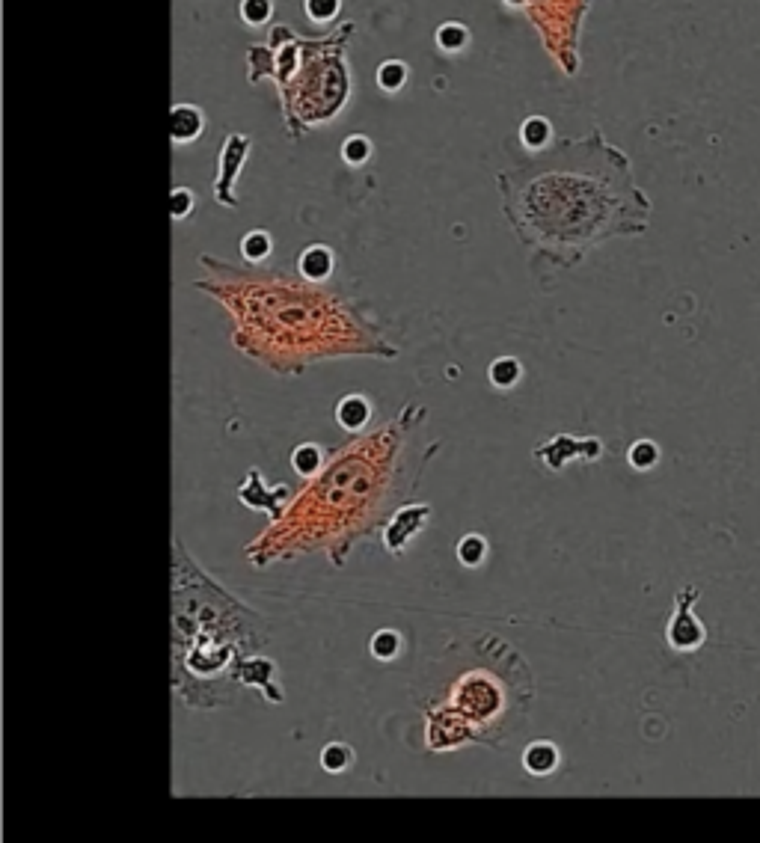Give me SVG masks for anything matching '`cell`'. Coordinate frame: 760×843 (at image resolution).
<instances>
[{
	"label": "cell",
	"mask_w": 760,
	"mask_h": 843,
	"mask_svg": "<svg viewBox=\"0 0 760 843\" xmlns=\"http://www.w3.org/2000/svg\"><path fill=\"white\" fill-rule=\"evenodd\" d=\"M523 375L526 372H523V363L517 357H499L487 369V380H490L493 389H514L523 380Z\"/></svg>",
	"instance_id": "44dd1931"
},
{
	"label": "cell",
	"mask_w": 760,
	"mask_h": 843,
	"mask_svg": "<svg viewBox=\"0 0 760 843\" xmlns=\"http://www.w3.org/2000/svg\"><path fill=\"white\" fill-rule=\"evenodd\" d=\"M297 274L309 282H327L336 274V253L327 244H309L297 256Z\"/></svg>",
	"instance_id": "5bb4252c"
},
{
	"label": "cell",
	"mask_w": 760,
	"mask_h": 843,
	"mask_svg": "<svg viewBox=\"0 0 760 843\" xmlns=\"http://www.w3.org/2000/svg\"><path fill=\"white\" fill-rule=\"evenodd\" d=\"M698 600H701V588L695 582H686L674 594V612L665 624V645L677 654H695L707 645V627L692 612Z\"/></svg>",
	"instance_id": "ba28073f"
},
{
	"label": "cell",
	"mask_w": 760,
	"mask_h": 843,
	"mask_svg": "<svg viewBox=\"0 0 760 843\" xmlns=\"http://www.w3.org/2000/svg\"><path fill=\"white\" fill-rule=\"evenodd\" d=\"M372 152H375V146H372V140H369L366 134H351V137H345V143H342V161H345L348 167H363V164H369Z\"/></svg>",
	"instance_id": "4316f807"
},
{
	"label": "cell",
	"mask_w": 760,
	"mask_h": 843,
	"mask_svg": "<svg viewBox=\"0 0 760 843\" xmlns=\"http://www.w3.org/2000/svg\"><path fill=\"white\" fill-rule=\"evenodd\" d=\"M419 416L428 413L419 404H407L395 422L345 446L283 511V517L247 547V559L265 567L324 547L330 562L342 567L354 541L369 535L383 520L401 475L404 437L416 428L413 419Z\"/></svg>",
	"instance_id": "3957f363"
},
{
	"label": "cell",
	"mask_w": 760,
	"mask_h": 843,
	"mask_svg": "<svg viewBox=\"0 0 760 843\" xmlns=\"http://www.w3.org/2000/svg\"><path fill=\"white\" fill-rule=\"evenodd\" d=\"M193 211H196V193L185 188V185L173 188V193H170V214H173V220L182 223V220L193 217Z\"/></svg>",
	"instance_id": "f546056e"
},
{
	"label": "cell",
	"mask_w": 760,
	"mask_h": 843,
	"mask_svg": "<svg viewBox=\"0 0 760 843\" xmlns=\"http://www.w3.org/2000/svg\"><path fill=\"white\" fill-rule=\"evenodd\" d=\"M464 659L452 662L443 686L431 695L425 710V737L431 751H455L464 746L505 749L526 731L535 680L529 662L505 639L481 633L458 645Z\"/></svg>",
	"instance_id": "5b68a950"
},
{
	"label": "cell",
	"mask_w": 760,
	"mask_h": 843,
	"mask_svg": "<svg viewBox=\"0 0 760 843\" xmlns=\"http://www.w3.org/2000/svg\"><path fill=\"white\" fill-rule=\"evenodd\" d=\"M274 671H277L274 659H262V656L250 654L244 656L241 665H238V683H241V686L262 689L274 704H280L285 695L277 689V683H274Z\"/></svg>",
	"instance_id": "7c38bea8"
},
{
	"label": "cell",
	"mask_w": 760,
	"mask_h": 843,
	"mask_svg": "<svg viewBox=\"0 0 760 843\" xmlns=\"http://www.w3.org/2000/svg\"><path fill=\"white\" fill-rule=\"evenodd\" d=\"M336 422H339V428H345L351 434H360L372 422V401L360 392L342 395L339 404H336Z\"/></svg>",
	"instance_id": "2e32d148"
},
{
	"label": "cell",
	"mask_w": 760,
	"mask_h": 843,
	"mask_svg": "<svg viewBox=\"0 0 760 843\" xmlns=\"http://www.w3.org/2000/svg\"><path fill=\"white\" fill-rule=\"evenodd\" d=\"M205 131V113L202 107L190 104V101H176L170 107V140L176 146H188L196 143Z\"/></svg>",
	"instance_id": "4fadbf2b"
},
{
	"label": "cell",
	"mask_w": 760,
	"mask_h": 843,
	"mask_svg": "<svg viewBox=\"0 0 760 843\" xmlns=\"http://www.w3.org/2000/svg\"><path fill=\"white\" fill-rule=\"evenodd\" d=\"M354 760H357V754H354L351 746H345V743H330V746H324V751H321V769H324V772H333V775L351 769Z\"/></svg>",
	"instance_id": "83f0119b"
},
{
	"label": "cell",
	"mask_w": 760,
	"mask_h": 843,
	"mask_svg": "<svg viewBox=\"0 0 760 843\" xmlns=\"http://www.w3.org/2000/svg\"><path fill=\"white\" fill-rule=\"evenodd\" d=\"M520 143L526 146V149H532V152H544V149H550L556 140H553V125H550V119H544V116H529V119H523V125H520Z\"/></svg>",
	"instance_id": "d6986e66"
},
{
	"label": "cell",
	"mask_w": 760,
	"mask_h": 843,
	"mask_svg": "<svg viewBox=\"0 0 760 843\" xmlns=\"http://www.w3.org/2000/svg\"><path fill=\"white\" fill-rule=\"evenodd\" d=\"M591 9V0H526L523 15L541 36L544 51L556 60V66L573 78L579 75V36L582 21Z\"/></svg>",
	"instance_id": "52a82bcc"
},
{
	"label": "cell",
	"mask_w": 760,
	"mask_h": 843,
	"mask_svg": "<svg viewBox=\"0 0 760 843\" xmlns=\"http://www.w3.org/2000/svg\"><path fill=\"white\" fill-rule=\"evenodd\" d=\"M303 12L312 24H333L342 12V0H303Z\"/></svg>",
	"instance_id": "f1b7e54d"
},
{
	"label": "cell",
	"mask_w": 760,
	"mask_h": 843,
	"mask_svg": "<svg viewBox=\"0 0 760 843\" xmlns=\"http://www.w3.org/2000/svg\"><path fill=\"white\" fill-rule=\"evenodd\" d=\"M199 265L205 277L190 285L226 306L235 348L280 375H300L330 357H398L378 321L324 282L268 265H232L211 253H202Z\"/></svg>",
	"instance_id": "7a4b0ae2"
},
{
	"label": "cell",
	"mask_w": 760,
	"mask_h": 843,
	"mask_svg": "<svg viewBox=\"0 0 760 843\" xmlns=\"http://www.w3.org/2000/svg\"><path fill=\"white\" fill-rule=\"evenodd\" d=\"M434 39L443 54H461L473 42V30L464 21H443L434 33Z\"/></svg>",
	"instance_id": "ac0fdd59"
},
{
	"label": "cell",
	"mask_w": 760,
	"mask_h": 843,
	"mask_svg": "<svg viewBox=\"0 0 760 843\" xmlns=\"http://www.w3.org/2000/svg\"><path fill=\"white\" fill-rule=\"evenodd\" d=\"M327 467V452L318 443H300L291 452V469L303 478H315Z\"/></svg>",
	"instance_id": "e0dca14e"
},
{
	"label": "cell",
	"mask_w": 760,
	"mask_h": 843,
	"mask_svg": "<svg viewBox=\"0 0 760 843\" xmlns=\"http://www.w3.org/2000/svg\"><path fill=\"white\" fill-rule=\"evenodd\" d=\"M241 259L247 265H265L274 253V238L268 229H250L244 238H241Z\"/></svg>",
	"instance_id": "ffe728a7"
},
{
	"label": "cell",
	"mask_w": 760,
	"mask_h": 843,
	"mask_svg": "<svg viewBox=\"0 0 760 843\" xmlns=\"http://www.w3.org/2000/svg\"><path fill=\"white\" fill-rule=\"evenodd\" d=\"M603 458V440L597 437H570V434H556L547 443L535 446V461L550 472H565L568 464L582 461V464H594Z\"/></svg>",
	"instance_id": "30bf717a"
},
{
	"label": "cell",
	"mask_w": 760,
	"mask_h": 843,
	"mask_svg": "<svg viewBox=\"0 0 760 843\" xmlns=\"http://www.w3.org/2000/svg\"><path fill=\"white\" fill-rule=\"evenodd\" d=\"M487 538L484 535H478V532H470V535H464L461 541H458V547H455V553H458V562L464 564V567H470V570H475V567H481L484 564V559H487Z\"/></svg>",
	"instance_id": "cb8c5ba5"
},
{
	"label": "cell",
	"mask_w": 760,
	"mask_h": 843,
	"mask_svg": "<svg viewBox=\"0 0 760 843\" xmlns=\"http://www.w3.org/2000/svg\"><path fill=\"white\" fill-rule=\"evenodd\" d=\"M170 591L173 692L190 710L232 704L241 689L238 665L244 656L259 654L268 645V621L211 579L179 535L173 538Z\"/></svg>",
	"instance_id": "277c9868"
},
{
	"label": "cell",
	"mask_w": 760,
	"mask_h": 843,
	"mask_svg": "<svg viewBox=\"0 0 760 843\" xmlns=\"http://www.w3.org/2000/svg\"><path fill=\"white\" fill-rule=\"evenodd\" d=\"M434 508L428 502H410V505H401L383 526V547L392 553V556H401L407 550V544L425 532L428 520H431Z\"/></svg>",
	"instance_id": "8fae6325"
},
{
	"label": "cell",
	"mask_w": 760,
	"mask_h": 843,
	"mask_svg": "<svg viewBox=\"0 0 760 843\" xmlns=\"http://www.w3.org/2000/svg\"><path fill=\"white\" fill-rule=\"evenodd\" d=\"M238 18L247 27H265L274 18V0H238Z\"/></svg>",
	"instance_id": "484cf974"
},
{
	"label": "cell",
	"mask_w": 760,
	"mask_h": 843,
	"mask_svg": "<svg viewBox=\"0 0 760 843\" xmlns=\"http://www.w3.org/2000/svg\"><path fill=\"white\" fill-rule=\"evenodd\" d=\"M375 81H378V87L383 93H401V90L407 87V81H410V66L401 63V60H386V63H380L378 66Z\"/></svg>",
	"instance_id": "7402d4cb"
},
{
	"label": "cell",
	"mask_w": 760,
	"mask_h": 843,
	"mask_svg": "<svg viewBox=\"0 0 760 843\" xmlns=\"http://www.w3.org/2000/svg\"><path fill=\"white\" fill-rule=\"evenodd\" d=\"M663 458V449L654 443V440H636L630 449H627V464L636 469V472H651V469L660 464Z\"/></svg>",
	"instance_id": "603a6c76"
},
{
	"label": "cell",
	"mask_w": 760,
	"mask_h": 843,
	"mask_svg": "<svg viewBox=\"0 0 760 843\" xmlns=\"http://www.w3.org/2000/svg\"><path fill=\"white\" fill-rule=\"evenodd\" d=\"M357 24L342 21L327 36H300L285 21L268 30L265 42L247 51L250 84L274 81L280 93L285 134L297 143L306 131L333 122L351 101L354 78L348 42Z\"/></svg>",
	"instance_id": "8992f818"
},
{
	"label": "cell",
	"mask_w": 760,
	"mask_h": 843,
	"mask_svg": "<svg viewBox=\"0 0 760 843\" xmlns=\"http://www.w3.org/2000/svg\"><path fill=\"white\" fill-rule=\"evenodd\" d=\"M502 214L535 259L562 271L612 238L651 229L654 202L636 182L633 161L600 128L553 143L496 176Z\"/></svg>",
	"instance_id": "6da1fadb"
},
{
	"label": "cell",
	"mask_w": 760,
	"mask_h": 843,
	"mask_svg": "<svg viewBox=\"0 0 760 843\" xmlns=\"http://www.w3.org/2000/svg\"><path fill=\"white\" fill-rule=\"evenodd\" d=\"M401 648H404V639H401L398 630H378L372 636V642H369V651H372V656L378 662H395L398 654H401Z\"/></svg>",
	"instance_id": "d4e9b609"
},
{
	"label": "cell",
	"mask_w": 760,
	"mask_h": 843,
	"mask_svg": "<svg viewBox=\"0 0 760 843\" xmlns=\"http://www.w3.org/2000/svg\"><path fill=\"white\" fill-rule=\"evenodd\" d=\"M562 763V751L556 743L550 740H532L526 749H523V769L532 775V778H547L559 769Z\"/></svg>",
	"instance_id": "9a60e30c"
},
{
	"label": "cell",
	"mask_w": 760,
	"mask_h": 843,
	"mask_svg": "<svg viewBox=\"0 0 760 843\" xmlns=\"http://www.w3.org/2000/svg\"><path fill=\"white\" fill-rule=\"evenodd\" d=\"M253 152V140L247 134H226L223 146H220V158H217V176H214V199L223 205V208H238L241 199H238V179H241V170L247 164Z\"/></svg>",
	"instance_id": "9c48e42d"
}]
</instances>
